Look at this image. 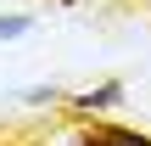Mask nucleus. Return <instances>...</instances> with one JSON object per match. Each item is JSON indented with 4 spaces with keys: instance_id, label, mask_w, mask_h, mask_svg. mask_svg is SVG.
Segmentation results:
<instances>
[{
    "instance_id": "nucleus-2",
    "label": "nucleus",
    "mask_w": 151,
    "mask_h": 146,
    "mask_svg": "<svg viewBox=\"0 0 151 146\" xmlns=\"http://www.w3.org/2000/svg\"><path fill=\"white\" fill-rule=\"evenodd\" d=\"M84 146H151V141L129 135V129H95V135H84Z\"/></svg>"
},
{
    "instance_id": "nucleus-3",
    "label": "nucleus",
    "mask_w": 151,
    "mask_h": 146,
    "mask_svg": "<svg viewBox=\"0 0 151 146\" xmlns=\"http://www.w3.org/2000/svg\"><path fill=\"white\" fill-rule=\"evenodd\" d=\"M28 34V17H0V39H22Z\"/></svg>"
},
{
    "instance_id": "nucleus-1",
    "label": "nucleus",
    "mask_w": 151,
    "mask_h": 146,
    "mask_svg": "<svg viewBox=\"0 0 151 146\" xmlns=\"http://www.w3.org/2000/svg\"><path fill=\"white\" fill-rule=\"evenodd\" d=\"M118 101H123V84H118V79H106V84H95L90 96H78L84 113H101V107H118Z\"/></svg>"
}]
</instances>
